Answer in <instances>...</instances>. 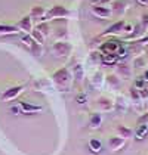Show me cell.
Here are the masks:
<instances>
[{
  "label": "cell",
  "instance_id": "6da1fadb",
  "mask_svg": "<svg viewBox=\"0 0 148 155\" xmlns=\"http://www.w3.org/2000/svg\"><path fill=\"white\" fill-rule=\"evenodd\" d=\"M50 78H52L53 84H55L61 92L70 90V87H71V84H73V74H71V70L67 68V67H62L59 70H56V71L52 74Z\"/></svg>",
  "mask_w": 148,
  "mask_h": 155
},
{
  "label": "cell",
  "instance_id": "7a4b0ae2",
  "mask_svg": "<svg viewBox=\"0 0 148 155\" xmlns=\"http://www.w3.org/2000/svg\"><path fill=\"white\" fill-rule=\"evenodd\" d=\"M71 15H73V12L68 8H65L64 5H53L46 11L45 21H48V19H52V21L53 19H67Z\"/></svg>",
  "mask_w": 148,
  "mask_h": 155
},
{
  "label": "cell",
  "instance_id": "3957f363",
  "mask_svg": "<svg viewBox=\"0 0 148 155\" xmlns=\"http://www.w3.org/2000/svg\"><path fill=\"white\" fill-rule=\"evenodd\" d=\"M73 52V45L67 40H56L52 45V53L56 58H68Z\"/></svg>",
  "mask_w": 148,
  "mask_h": 155
},
{
  "label": "cell",
  "instance_id": "277c9868",
  "mask_svg": "<svg viewBox=\"0 0 148 155\" xmlns=\"http://www.w3.org/2000/svg\"><path fill=\"white\" fill-rule=\"evenodd\" d=\"M21 41L30 49V52H31L34 56H42V53H43V46L39 45L30 34H22V36H21Z\"/></svg>",
  "mask_w": 148,
  "mask_h": 155
},
{
  "label": "cell",
  "instance_id": "5b68a950",
  "mask_svg": "<svg viewBox=\"0 0 148 155\" xmlns=\"http://www.w3.org/2000/svg\"><path fill=\"white\" fill-rule=\"evenodd\" d=\"M122 46H123L122 41H119L117 38H108L99 46V52L101 53H117Z\"/></svg>",
  "mask_w": 148,
  "mask_h": 155
},
{
  "label": "cell",
  "instance_id": "8992f818",
  "mask_svg": "<svg viewBox=\"0 0 148 155\" xmlns=\"http://www.w3.org/2000/svg\"><path fill=\"white\" fill-rule=\"evenodd\" d=\"M25 87H27V84H18V86H12V87H9L8 90H5V92H3V95H2V101H5V102L13 101L15 97H18V96L24 92Z\"/></svg>",
  "mask_w": 148,
  "mask_h": 155
},
{
  "label": "cell",
  "instance_id": "52a82bcc",
  "mask_svg": "<svg viewBox=\"0 0 148 155\" xmlns=\"http://www.w3.org/2000/svg\"><path fill=\"white\" fill-rule=\"evenodd\" d=\"M124 25H126V21L124 19H120L114 24H111L108 28H105V31H102L99 37H107V36H117V34H122L124 33Z\"/></svg>",
  "mask_w": 148,
  "mask_h": 155
},
{
  "label": "cell",
  "instance_id": "ba28073f",
  "mask_svg": "<svg viewBox=\"0 0 148 155\" xmlns=\"http://www.w3.org/2000/svg\"><path fill=\"white\" fill-rule=\"evenodd\" d=\"M16 105L21 108V112L24 115H33V114H37V112H42L43 111V107L36 105V104H31V102H27V101H19Z\"/></svg>",
  "mask_w": 148,
  "mask_h": 155
},
{
  "label": "cell",
  "instance_id": "9c48e42d",
  "mask_svg": "<svg viewBox=\"0 0 148 155\" xmlns=\"http://www.w3.org/2000/svg\"><path fill=\"white\" fill-rule=\"evenodd\" d=\"M96 108L101 112H110L114 109V101L107 96H101L96 99Z\"/></svg>",
  "mask_w": 148,
  "mask_h": 155
},
{
  "label": "cell",
  "instance_id": "30bf717a",
  "mask_svg": "<svg viewBox=\"0 0 148 155\" xmlns=\"http://www.w3.org/2000/svg\"><path fill=\"white\" fill-rule=\"evenodd\" d=\"M16 27H18V28H19V31H22L24 34H30V33L33 31V28H34L31 16H30V15H25V16H22V18L18 21Z\"/></svg>",
  "mask_w": 148,
  "mask_h": 155
},
{
  "label": "cell",
  "instance_id": "8fae6325",
  "mask_svg": "<svg viewBox=\"0 0 148 155\" xmlns=\"http://www.w3.org/2000/svg\"><path fill=\"white\" fill-rule=\"evenodd\" d=\"M116 74L122 78V80H129L132 77V70L127 64L124 62H117L116 64Z\"/></svg>",
  "mask_w": 148,
  "mask_h": 155
},
{
  "label": "cell",
  "instance_id": "7c38bea8",
  "mask_svg": "<svg viewBox=\"0 0 148 155\" xmlns=\"http://www.w3.org/2000/svg\"><path fill=\"white\" fill-rule=\"evenodd\" d=\"M92 13L96 18L105 19V18H110L111 15H113V11H111V8H107L104 5H93L92 6Z\"/></svg>",
  "mask_w": 148,
  "mask_h": 155
},
{
  "label": "cell",
  "instance_id": "4fadbf2b",
  "mask_svg": "<svg viewBox=\"0 0 148 155\" xmlns=\"http://www.w3.org/2000/svg\"><path fill=\"white\" fill-rule=\"evenodd\" d=\"M30 16H31V19L33 21H45V16H46V9H45V6H40V5H36V6H33L31 8V11L28 13Z\"/></svg>",
  "mask_w": 148,
  "mask_h": 155
},
{
  "label": "cell",
  "instance_id": "5bb4252c",
  "mask_svg": "<svg viewBox=\"0 0 148 155\" xmlns=\"http://www.w3.org/2000/svg\"><path fill=\"white\" fill-rule=\"evenodd\" d=\"M124 145H126V139L120 137V136H111V137H108V148L111 151H114V152H117L122 148H124Z\"/></svg>",
  "mask_w": 148,
  "mask_h": 155
},
{
  "label": "cell",
  "instance_id": "9a60e30c",
  "mask_svg": "<svg viewBox=\"0 0 148 155\" xmlns=\"http://www.w3.org/2000/svg\"><path fill=\"white\" fill-rule=\"evenodd\" d=\"M71 74H73V80L76 81V84H82L83 78H85V68L82 64H74L71 68Z\"/></svg>",
  "mask_w": 148,
  "mask_h": 155
},
{
  "label": "cell",
  "instance_id": "2e32d148",
  "mask_svg": "<svg viewBox=\"0 0 148 155\" xmlns=\"http://www.w3.org/2000/svg\"><path fill=\"white\" fill-rule=\"evenodd\" d=\"M127 8H129V2L127 0H114L113 6H111V11L114 13H117V15H123Z\"/></svg>",
  "mask_w": 148,
  "mask_h": 155
},
{
  "label": "cell",
  "instance_id": "e0dca14e",
  "mask_svg": "<svg viewBox=\"0 0 148 155\" xmlns=\"http://www.w3.org/2000/svg\"><path fill=\"white\" fill-rule=\"evenodd\" d=\"M105 83V75H104V72L102 71H95L92 74V77H90V84L95 87V89H101L102 86Z\"/></svg>",
  "mask_w": 148,
  "mask_h": 155
},
{
  "label": "cell",
  "instance_id": "ac0fdd59",
  "mask_svg": "<svg viewBox=\"0 0 148 155\" xmlns=\"http://www.w3.org/2000/svg\"><path fill=\"white\" fill-rule=\"evenodd\" d=\"M19 33V28L16 25L11 24H0V37H6V36H15Z\"/></svg>",
  "mask_w": 148,
  "mask_h": 155
},
{
  "label": "cell",
  "instance_id": "d6986e66",
  "mask_svg": "<svg viewBox=\"0 0 148 155\" xmlns=\"http://www.w3.org/2000/svg\"><path fill=\"white\" fill-rule=\"evenodd\" d=\"M116 133H117V136H120V137H123V139L127 140L129 137L133 136L135 130L130 129V127H127V126H124V124H119V126L116 127Z\"/></svg>",
  "mask_w": 148,
  "mask_h": 155
},
{
  "label": "cell",
  "instance_id": "ffe728a7",
  "mask_svg": "<svg viewBox=\"0 0 148 155\" xmlns=\"http://www.w3.org/2000/svg\"><path fill=\"white\" fill-rule=\"evenodd\" d=\"M105 83L108 84L111 89H119L120 84H122V78L117 74H108V75H105Z\"/></svg>",
  "mask_w": 148,
  "mask_h": 155
},
{
  "label": "cell",
  "instance_id": "44dd1931",
  "mask_svg": "<svg viewBox=\"0 0 148 155\" xmlns=\"http://www.w3.org/2000/svg\"><path fill=\"white\" fill-rule=\"evenodd\" d=\"M135 139L136 140H142L145 139V136L148 134V124H141V126H136L135 129Z\"/></svg>",
  "mask_w": 148,
  "mask_h": 155
},
{
  "label": "cell",
  "instance_id": "7402d4cb",
  "mask_svg": "<svg viewBox=\"0 0 148 155\" xmlns=\"http://www.w3.org/2000/svg\"><path fill=\"white\" fill-rule=\"evenodd\" d=\"M119 62L117 53H102V64L104 65H116Z\"/></svg>",
  "mask_w": 148,
  "mask_h": 155
},
{
  "label": "cell",
  "instance_id": "603a6c76",
  "mask_svg": "<svg viewBox=\"0 0 148 155\" xmlns=\"http://www.w3.org/2000/svg\"><path fill=\"white\" fill-rule=\"evenodd\" d=\"M87 146H89V149L93 152V154H99L101 151H102V142L96 139V137H92L89 143H87Z\"/></svg>",
  "mask_w": 148,
  "mask_h": 155
},
{
  "label": "cell",
  "instance_id": "cb8c5ba5",
  "mask_svg": "<svg viewBox=\"0 0 148 155\" xmlns=\"http://www.w3.org/2000/svg\"><path fill=\"white\" fill-rule=\"evenodd\" d=\"M114 109L119 112H124L127 109V102H126L124 96H117V99L114 101Z\"/></svg>",
  "mask_w": 148,
  "mask_h": 155
},
{
  "label": "cell",
  "instance_id": "d4e9b609",
  "mask_svg": "<svg viewBox=\"0 0 148 155\" xmlns=\"http://www.w3.org/2000/svg\"><path fill=\"white\" fill-rule=\"evenodd\" d=\"M101 124H102V115L99 112H93L90 115V118H89V126L92 129H98Z\"/></svg>",
  "mask_w": 148,
  "mask_h": 155
},
{
  "label": "cell",
  "instance_id": "484cf974",
  "mask_svg": "<svg viewBox=\"0 0 148 155\" xmlns=\"http://www.w3.org/2000/svg\"><path fill=\"white\" fill-rule=\"evenodd\" d=\"M34 28H36V30H39V31H40V33H42L45 37H48L50 34V25L48 24L46 21H40V22L34 27Z\"/></svg>",
  "mask_w": 148,
  "mask_h": 155
},
{
  "label": "cell",
  "instance_id": "4316f807",
  "mask_svg": "<svg viewBox=\"0 0 148 155\" xmlns=\"http://www.w3.org/2000/svg\"><path fill=\"white\" fill-rule=\"evenodd\" d=\"M30 36L33 37V38H34V40L37 41V43H39V45H42V46H43V43H45V38H46V37L43 36V34H42V33H40L39 30L33 28V31L30 33Z\"/></svg>",
  "mask_w": 148,
  "mask_h": 155
},
{
  "label": "cell",
  "instance_id": "83f0119b",
  "mask_svg": "<svg viewBox=\"0 0 148 155\" xmlns=\"http://www.w3.org/2000/svg\"><path fill=\"white\" fill-rule=\"evenodd\" d=\"M55 34H56V38H58V40H64V38L67 37V34H68V33H67V22L62 24V27H56V33H55Z\"/></svg>",
  "mask_w": 148,
  "mask_h": 155
},
{
  "label": "cell",
  "instance_id": "f1b7e54d",
  "mask_svg": "<svg viewBox=\"0 0 148 155\" xmlns=\"http://www.w3.org/2000/svg\"><path fill=\"white\" fill-rule=\"evenodd\" d=\"M141 28H142V33H147L148 31V12L142 13L141 15Z\"/></svg>",
  "mask_w": 148,
  "mask_h": 155
},
{
  "label": "cell",
  "instance_id": "f546056e",
  "mask_svg": "<svg viewBox=\"0 0 148 155\" xmlns=\"http://www.w3.org/2000/svg\"><path fill=\"white\" fill-rule=\"evenodd\" d=\"M145 65H147V61H145L144 56H136L133 59V67L135 68H145Z\"/></svg>",
  "mask_w": 148,
  "mask_h": 155
},
{
  "label": "cell",
  "instance_id": "4dcf8cb0",
  "mask_svg": "<svg viewBox=\"0 0 148 155\" xmlns=\"http://www.w3.org/2000/svg\"><path fill=\"white\" fill-rule=\"evenodd\" d=\"M145 84H147L145 78H144L142 75H139V77H136L135 81H133V87H136L138 90H141V89H144V87H145Z\"/></svg>",
  "mask_w": 148,
  "mask_h": 155
},
{
  "label": "cell",
  "instance_id": "1f68e13d",
  "mask_svg": "<svg viewBox=\"0 0 148 155\" xmlns=\"http://www.w3.org/2000/svg\"><path fill=\"white\" fill-rule=\"evenodd\" d=\"M130 99H132V102H139V101L142 99L139 90H138L136 87H132V89H130Z\"/></svg>",
  "mask_w": 148,
  "mask_h": 155
},
{
  "label": "cell",
  "instance_id": "d6a6232c",
  "mask_svg": "<svg viewBox=\"0 0 148 155\" xmlns=\"http://www.w3.org/2000/svg\"><path fill=\"white\" fill-rule=\"evenodd\" d=\"M76 102L79 104V105H85L87 102V96H86V93H83V92H80L79 95L76 96Z\"/></svg>",
  "mask_w": 148,
  "mask_h": 155
},
{
  "label": "cell",
  "instance_id": "836d02e7",
  "mask_svg": "<svg viewBox=\"0 0 148 155\" xmlns=\"http://www.w3.org/2000/svg\"><path fill=\"white\" fill-rule=\"evenodd\" d=\"M141 124H148V111L145 114H142L136 121V126H141Z\"/></svg>",
  "mask_w": 148,
  "mask_h": 155
},
{
  "label": "cell",
  "instance_id": "e575fe53",
  "mask_svg": "<svg viewBox=\"0 0 148 155\" xmlns=\"http://www.w3.org/2000/svg\"><path fill=\"white\" fill-rule=\"evenodd\" d=\"M130 43H133V45H144V43H148V34H147V36H144L142 38H138V40H132Z\"/></svg>",
  "mask_w": 148,
  "mask_h": 155
},
{
  "label": "cell",
  "instance_id": "d590c367",
  "mask_svg": "<svg viewBox=\"0 0 148 155\" xmlns=\"http://www.w3.org/2000/svg\"><path fill=\"white\" fill-rule=\"evenodd\" d=\"M11 112H12L13 115H19V114H22V112H21V108L18 107V105H15V107H11Z\"/></svg>",
  "mask_w": 148,
  "mask_h": 155
},
{
  "label": "cell",
  "instance_id": "8d00e7d4",
  "mask_svg": "<svg viewBox=\"0 0 148 155\" xmlns=\"http://www.w3.org/2000/svg\"><path fill=\"white\" fill-rule=\"evenodd\" d=\"M138 3H141V5H147L148 3V0H136Z\"/></svg>",
  "mask_w": 148,
  "mask_h": 155
},
{
  "label": "cell",
  "instance_id": "74e56055",
  "mask_svg": "<svg viewBox=\"0 0 148 155\" xmlns=\"http://www.w3.org/2000/svg\"><path fill=\"white\" fill-rule=\"evenodd\" d=\"M142 77L145 78V81H148V70H147L145 72H144V75H142Z\"/></svg>",
  "mask_w": 148,
  "mask_h": 155
},
{
  "label": "cell",
  "instance_id": "f35d334b",
  "mask_svg": "<svg viewBox=\"0 0 148 155\" xmlns=\"http://www.w3.org/2000/svg\"><path fill=\"white\" fill-rule=\"evenodd\" d=\"M95 2H98V3H104V2H107V0H95Z\"/></svg>",
  "mask_w": 148,
  "mask_h": 155
}]
</instances>
